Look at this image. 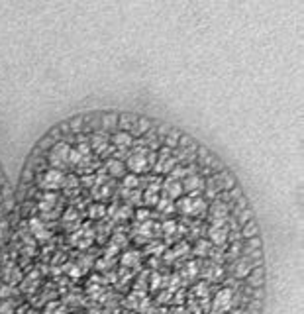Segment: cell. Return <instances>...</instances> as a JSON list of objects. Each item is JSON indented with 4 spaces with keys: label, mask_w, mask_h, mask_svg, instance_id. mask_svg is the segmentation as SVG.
<instances>
[{
    "label": "cell",
    "mask_w": 304,
    "mask_h": 314,
    "mask_svg": "<svg viewBox=\"0 0 304 314\" xmlns=\"http://www.w3.org/2000/svg\"><path fill=\"white\" fill-rule=\"evenodd\" d=\"M65 185V175L61 169H48L42 177H40V189L44 191H57Z\"/></svg>",
    "instance_id": "6da1fadb"
},
{
    "label": "cell",
    "mask_w": 304,
    "mask_h": 314,
    "mask_svg": "<svg viewBox=\"0 0 304 314\" xmlns=\"http://www.w3.org/2000/svg\"><path fill=\"white\" fill-rule=\"evenodd\" d=\"M152 165L153 163L150 161V152H146V150H140V152H136V154H132V156L128 157V169H130L134 175H140V173L150 171Z\"/></svg>",
    "instance_id": "7a4b0ae2"
},
{
    "label": "cell",
    "mask_w": 304,
    "mask_h": 314,
    "mask_svg": "<svg viewBox=\"0 0 304 314\" xmlns=\"http://www.w3.org/2000/svg\"><path fill=\"white\" fill-rule=\"evenodd\" d=\"M69 152H71V146L67 142H57L50 152V161L53 165V169H59L63 165L69 163Z\"/></svg>",
    "instance_id": "3957f363"
},
{
    "label": "cell",
    "mask_w": 304,
    "mask_h": 314,
    "mask_svg": "<svg viewBox=\"0 0 304 314\" xmlns=\"http://www.w3.org/2000/svg\"><path fill=\"white\" fill-rule=\"evenodd\" d=\"M232 307H234V293L230 289H222L214 295V299H212V309L214 311L226 314L228 311H232Z\"/></svg>",
    "instance_id": "277c9868"
},
{
    "label": "cell",
    "mask_w": 304,
    "mask_h": 314,
    "mask_svg": "<svg viewBox=\"0 0 304 314\" xmlns=\"http://www.w3.org/2000/svg\"><path fill=\"white\" fill-rule=\"evenodd\" d=\"M177 165V159L171 156V148H163L161 150V154L157 156V161H155V171L157 173H163V175H169L171 171H173V167Z\"/></svg>",
    "instance_id": "5b68a950"
},
{
    "label": "cell",
    "mask_w": 304,
    "mask_h": 314,
    "mask_svg": "<svg viewBox=\"0 0 304 314\" xmlns=\"http://www.w3.org/2000/svg\"><path fill=\"white\" fill-rule=\"evenodd\" d=\"M208 238H210V242L214 246H224L228 242V228H226V224H222V226L212 224L210 230H208Z\"/></svg>",
    "instance_id": "8992f818"
},
{
    "label": "cell",
    "mask_w": 304,
    "mask_h": 314,
    "mask_svg": "<svg viewBox=\"0 0 304 314\" xmlns=\"http://www.w3.org/2000/svg\"><path fill=\"white\" fill-rule=\"evenodd\" d=\"M89 146H91V152H95L99 156H104L108 152V148H110V142H108V138L104 134H93Z\"/></svg>",
    "instance_id": "52a82bcc"
},
{
    "label": "cell",
    "mask_w": 304,
    "mask_h": 314,
    "mask_svg": "<svg viewBox=\"0 0 304 314\" xmlns=\"http://www.w3.org/2000/svg\"><path fill=\"white\" fill-rule=\"evenodd\" d=\"M163 191H165V197L171 199V201L181 199V195L185 193V191H183V185H181L179 181H173V179H167V181L163 183Z\"/></svg>",
    "instance_id": "ba28073f"
},
{
    "label": "cell",
    "mask_w": 304,
    "mask_h": 314,
    "mask_svg": "<svg viewBox=\"0 0 304 314\" xmlns=\"http://www.w3.org/2000/svg\"><path fill=\"white\" fill-rule=\"evenodd\" d=\"M30 230H32V234L36 236V240H40V242L48 240V236H50V232H48L44 220H42V218H36V216L30 218Z\"/></svg>",
    "instance_id": "9c48e42d"
},
{
    "label": "cell",
    "mask_w": 304,
    "mask_h": 314,
    "mask_svg": "<svg viewBox=\"0 0 304 314\" xmlns=\"http://www.w3.org/2000/svg\"><path fill=\"white\" fill-rule=\"evenodd\" d=\"M112 144H114L118 150H126V148H130V146L134 144V138H132L128 132H116V134L112 136Z\"/></svg>",
    "instance_id": "30bf717a"
},
{
    "label": "cell",
    "mask_w": 304,
    "mask_h": 314,
    "mask_svg": "<svg viewBox=\"0 0 304 314\" xmlns=\"http://www.w3.org/2000/svg\"><path fill=\"white\" fill-rule=\"evenodd\" d=\"M183 185V191H189V193H197L201 187H203V179L199 175H187L185 181L181 183Z\"/></svg>",
    "instance_id": "8fae6325"
},
{
    "label": "cell",
    "mask_w": 304,
    "mask_h": 314,
    "mask_svg": "<svg viewBox=\"0 0 304 314\" xmlns=\"http://www.w3.org/2000/svg\"><path fill=\"white\" fill-rule=\"evenodd\" d=\"M106 169H108L110 177H124V173H126V167H124V163L120 159H108L106 161Z\"/></svg>",
    "instance_id": "7c38bea8"
},
{
    "label": "cell",
    "mask_w": 304,
    "mask_h": 314,
    "mask_svg": "<svg viewBox=\"0 0 304 314\" xmlns=\"http://www.w3.org/2000/svg\"><path fill=\"white\" fill-rule=\"evenodd\" d=\"M210 216H212V224L222 226V224L226 222V218H228V209H226V205H216Z\"/></svg>",
    "instance_id": "4fadbf2b"
},
{
    "label": "cell",
    "mask_w": 304,
    "mask_h": 314,
    "mask_svg": "<svg viewBox=\"0 0 304 314\" xmlns=\"http://www.w3.org/2000/svg\"><path fill=\"white\" fill-rule=\"evenodd\" d=\"M144 203H146L148 207H155V205L159 203V185H152V187L146 191Z\"/></svg>",
    "instance_id": "5bb4252c"
},
{
    "label": "cell",
    "mask_w": 304,
    "mask_h": 314,
    "mask_svg": "<svg viewBox=\"0 0 304 314\" xmlns=\"http://www.w3.org/2000/svg\"><path fill=\"white\" fill-rule=\"evenodd\" d=\"M203 275L208 281H218V279H222V269H220L218 265H210V267L204 269Z\"/></svg>",
    "instance_id": "9a60e30c"
},
{
    "label": "cell",
    "mask_w": 304,
    "mask_h": 314,
    "mask_svg": "<svg viewBox=\"0 0 304 314\" xmlns=\"http://www.w3.org/2000/svg\"><path fill=\"white\" fill-rule=\"evenodd\" d=\"M55 203H57V195H55V193H46V195L42 197L40 209H42V210H51Z\"/></svg>",
    "instance_id": "2e32d148"
},
{
    "label": "cell",
    "mask_w": 304,
    "mask_h": 314,
    "mask_svg": "<svg viewBox=\"0 0 304 314\" xmlns=\"http://www.w3.org/2000/svg\"><path fill=\"white\" fill-rule=\"evenodd\" d=\"M122 185H124L126 189H136V187L140 185V177H138V175H134V173H130V175L122 177Z\"/></svg>",
    "instance_id": "e0dca14e"
},
{
    "label": "cell",
    "mask_w": 304,
    "mask_h": 314,
    "mask_svg": "<svg viewBox=\"0 0 304 314\" xmlns=\"http://www.w3.org/2000/svg\"><path fill=\"white\" fill-rule=\"evenodd\" d=\"M177 209L181 210V212H185V214H189V216H191V212H193V199H191V197H185V199H181V201H179V205H177Z\"/></svg>",
    "instance_id": "ac0fdd59"
},
{
    "label": "cell",
    "mask_w": 304,
    "mask_h": 314,
    "mask_svg": "<svg viewBox=\"0 0 304 314\" xmlns=\"http://www.w3.org/2000/svg\"><path fill=\"white\" fill-rule=\"evenodd\" d=\"M250 271H252L250 263H248V262H240L238 265H236V271H234V275H236V277H248V275H250Z\"/></svg>",
    "instance_id": "d6986e66"
},
{
    "label": "cell",
    "mask_w": 304,
    "mask_h": 314,
    "mask_svg": "<svg viewBox=\"0 0 304 314\" xmlns=\"http://www.w3.org/2000/svg\"><path fill=\"white\" fill-rule=\"evenodd\" d=\"M169 175H171L169 179H173V181H179V179H185V177L189 175V169H185V167H177V165H175V167H173V171H171Z\"/></svg>",
    "instance_id": "ffe728a7"
},
{
    "label": "cell",
    "mask_w": 304,
    "mask_h": 314,
    "mask_svg": "<svg viewBox=\"0 0 304 314\" xmlns=\"http://www.w3.org/2000/svg\"><path fill=\"white\" fill-rule=\"evenodd\" d=\"M155 207H157V209H161V210H163V212H171V210H173V201H171V199H167V197H165V199H163V201H161V199H159V203H157V205H155Z\"/></svg>",
    "instance_id": "44dd1931"
},
{
    "label": "cell",
    "mask_w": 304,
    "mask_h": 314,
    "mask_svg": "<svg viewBox=\"0 0 304 314\" xmlns=\"http://www.w3.org/2000/svg\"><path fill=\"white\" fill-rule=\"evenodd\" d=\"M204 209H206V203H204V201H193V212H191V216L203 214Z\"/></svg>",
    "instance_id": "7402d4cb"
},
{
    "label": "cell",
    "mask_w": 304,
    "mask_h": 314,
    "mask_svg": "<svg viewBox=\"0 0 304 314\" xmlns=\"http://www.w3.org/2000/svg\"><path fill=\"white\" fill-rule=\"evenodd\" d=\"M0 314H14V307L10 301H0Z\"/></svg>",
    "instance_id": "603a6c76"
},
{
    "label": "cell",
    "mask_w": 304,
    "mask_h": 314,
    "mask_svg": "<svg viewBox=\"0 0 304 314\" xmlns=\"http://www.w3.org/2000/svg\"><path fill=\"white\" fill-rule=\"evenodd\" d=\"M255 232H257V228H255L252 222H248V224H244V238H252Z\"/></svg>",
    "instance_id": "cb8c5ba5"
},
{
    "label": "cell",
    "mask_w": 304,
    "mask_h": 314,
    "mask_svg": "<svg viewBox=\"0 0 304 314\" xmlns=\"http://www.w3.org/2000/svg\"><path fill=\"white\" fill-rule=\"evenodd\" d=\"M136 262H138V254H128V256L122 258V263H124V265H134Z\"/></svg>",
    "instance_id": "d4e9b609"
},
{
    "label": "cell",
    "mask_w": 304,
    "mask_h": 314,
    "mask_svg": "<svg viewBox=\"0 0 304 314\" xmlns=\"http://www.w3.org/2000/svg\"><path fill=\"white\" fill-rule=\"evenodd\" d=\"M206 293H208V289H206L204 285H199V287H195V295H199V297H206Z\"/></svg>",
    "instance_id": "484cf974"
},
{
    "label": "cell",
    "mask_w": 304,
    "mask_h": 314,
    "mask_svg": "<svg viewBox=\"0 0 304 314\" xmlns=\"http://www.w3.org/2000/svg\"><path fill=\"white\" fill-rule=\"evenodd\" d=\"M12 293V289L8 285H0V297H8Z\"/></svg>",
    "instance_id": "4316f807"
},
{
    "label": "cell",
    "mask_w": 304,
    "mask_h": 314,
    "mask_svg": "<svg viewBox=\"0 0 304 314\" xmlns=\"http://www.w3.org/2000/svg\"><path fill=\"white\" fill-rule=\"evenodd\" d=\"M163 230H165V234H171V232H175V224L173 222H165Z\"/></svg>",
    "instance_id": "83f0119b"
},
{
    "label": "cell",
    "mask_w": 304,
    "mask_h": 314,
    "mask_svg": "<svg viewBox=\"0 0 304 314\" xmlns=\"http://www.w3.org/2000/svg\"><path fill=\"white\" fill-rule=\"evenodd\" d=\"M206 252H208V244H206V242H201L199 248H197V254H206Z\"/></svg>",
    "instance_id": "f1b7e54d"
},
{
    "label": "cell",
    "mask_w": 304,
    "mask_h": 314,
    "mask_svg": "<svg viewBox=\"0 0 304 314\" xmlns=\"http://www.w3.org/2000/svg\"><path fill=\"white\" fill-rule=\"evenodd\" d=\"M250 218H252V210H246V212L242 214V218H240V220H242V224H246Z\"/></svg>",
    "instance_id": "f546056e"
},
{
    "label": "cell",
    "mask_w": 304,
    "mask_h": 314,
    "mask_svg": "<svg viewBox=\"0 0 304 314\" xmlns=\"http://www.w3.org/2000/svg\"><path fill=\"white\" fill-rule=\"evenodd\" d=\"M136 216H138V218H140V220H146V218H148V216H150V212H148V210H138V214H136Z\"/></svg>",
    "instance_id": "4dcf8cb0"
},
{
    "label": "cell",
    "mask_w": 304,
    "mask_h": 314,
    "mask_svg": "<svg viewBox=\"0 0 304 314\" xmlns=\"http://www.w3.org/2000/svg\"><path fill=\"white\" fill-rule=\"evenodd\" d=\"M102 214H104L102 207H95V209L91 210V216H102Z\"/></svg>",
    "instance_id": "1f68e13d"
},
{
    "label": "cell",
    "mask_w": 304,
    "mask_h": 314,
    "mask_svg": "<svg viewBox=\"0 0 304 314\" xmlns=\"http://www.w3.org/2000/svg\"><path fill=\"white\" fill-rule=\"evenodd\" d=\"M189 271H191V277H197V263H189Z\"/></svg>",
    "instance_id": "d6a6232c"
},
{
    "label": "cell",
    "mask_w": 304,
    "mask_h": 314,
    "mask_svg": "<svg viewBox=\"0 0 304 314\" xmlns=\"http://www.w3.org/2000/svg\"><path fill=\"white\" fill-rule=\"evenodd\" d=\"M55 307H57V303H50V305L46 307V311H44V313H46V314H51V313H53V309H55Z\"/></svg>",
    "instance_id": "836d02e7"
},
{
    "label": "cell",
    "mask_w": 304,
    "mask_h": 314,
    "mask_svg": "<svg viewBox=\"0 0 304 314\" xmlns=\"http://www.w3.org/2000/svg\"><path fill=\"white\" fill-rule=\"evenodd\" d=\"M175 314H191V313H189V311H185V309H181V307H179V309H177V311H175Z\"/></svg>",
    "instance_id": "e575fe53"
},
{
    "label": "cell",
    "mask_w": 304,
    "mask_h": 314,
    "mask_svg": "<svg viewBox=\"0 0 304 314\" xmlns=\"http://www.w3.org/2000/svg\"><path fill=\"white\" fill-rule=\"evenodd\" d=\"M51 314H67V311H65V309H59V311H55V313H51Z\"/></svg>",
    "instance_id": "d590c367"
},
{
    "label": "cell",
    "mask_w": 304,
    "mask_h": 314,
    "mask_svg": "<svg viewBox=\"0 0 304 314\" xmlns=\"http://www.w3.org/2000/svg\"><path fill=\"white\" fill-rule=\"evenodd\" d=\"M210 314H222V313H218V311H214V309H212V311H210Z\"/></svg>",
    "instance_id": "8d00e7d4"
},
{
    "label": "cell",
    "mask_w": 304,
    "mask_h": 314,
    "mask_svg": "<svg viewBox=\"0 0 304 314\" xmlns=\"http://www.w3.org/2000/svg\"><path fill=\"white\" fill-rule=\"evenodd\" d=\"M104 314H108V313H104Z\"/></svg>",
    "instance_id": "74e56055"
}]
</instances>
